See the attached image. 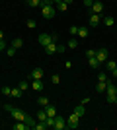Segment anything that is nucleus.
<instances>
[{"label":"nucleus","instance_id":"nucleus-1","mask_svg":"<svg viewBox=\"0 0 117 130\" xmlns=\"http://www.w3.org/2000/svg\"><path fill=\"white\" fill-rule=\"evenodd\" d=\"M37 41H39V45H41V47H47L49 43H57V35H55V33H53V35H47V33H41Z\"/></svg>","mask_w":117,"mask_h":130},{"label":"nucleus","instance_id":"nucleus-2","mask_svg":"<svg viewBox=\"0 0 117 130\" xmlns=\"http://www.w3.org/2000/svg\"><path fill=\"white\" fill-rule=\"evenodd\" d=\"M115 89H117V87L113 86L111 82H107V87H106V99H107V103H115Z\"/></svg>","mask_w":117,"mask_h":130},{"label":"nucleus","instance_id":"nucleus-3","mask_svg":"<svg viewBox=\"0 0 117 130\" xmlns=\"http://www.w3.org/2000/svg\"><path fill=\"white\" fill-rule=\"evenodd\" d=\"M39 8H41V14H43L45 20H51V18L55 16V12H57V6H47V4H43V6H39Z\"/></svg>","mask_w":117,"mask_h":130},{"label":"nucleus","instance_id":"nucleus-4","mask_svg":"<svg viewBox=\"0 0 117 130\" xmlns=\"http://www.w3.org/2000/svg\"><path fill=\"white\" fill-rule=\"evenodd\" d=\"M78 122H80V117L76 113H72L67 120V128H78Z\"/></svg>","mask_w":117,"mask_h":130},{"label":"nucleus","instance_id":"nucleus-5","mask_svg":"<svg viewBox=\"0 0 117 130\" xmlns=\"http://www.w3.org/2000/svg\"><path fill=\"white\" fill-rule=\"evenodd\" d=\"M53 128H55V130H64V128H67V120L62 119V117H59V115H57V117H55V124H53Z\"/></svg>","mask_w":117,"mask_h":130},{"label":"nucleus","instance_id":"nucleus-6","mask_svg":"<svg viewBox=\"0 0 117 130\" xmlns=\"http://www.w3.org/2000/svg\"><path fill=\"white\" fill-rule=\"evenodd\" d=\"M96 58H98L100 64H101V62H106V60H107V51L106 49H98V51H96Z\"/></svg>","mask_w":117,"mask_h":130},{"label":"nucleus","instance_id":"nucleus-7","mask_svg":"<svg viewBox=\"0 0 117 130\" xmlns=\"http://www.w3.org/2000/svg\"><path fill=\"white\" fill-rule=\"evenodd\" d=\"M90 8H92V14H101L103 12V4H101L100 0H94V4L90 6Z\"/></svg>","mask_w":117,"mask_h":130},{"label":"nucleus","instance_id":"nucleus-8","mask_svg":"<svg viewBox=\"0 0 117 130\" xmlns=\"http://www.w3.org/2000/svg\"><path fill=\"white\" fill-rule=\"evenodd\" d=\"M31 80H43V68H33L31 74H29Z\"/></svg>","mask_w":117,"mask_h":130},{"label":"nucleus","instance_id":"nucleus-9","mask_svg":"<svg viewBox=\"0 0 117 130\" xmlns=\"http://www.w3.org/2000/svg\"><path fill=\"white\" fill-rule=\"evenodd\" d=\"M10 113H12V117H14L16 120H25V113H23V111H20V109H16V107H14V109L10 111Z\"/></svg>","mask_w":117,"mask_h":130},{"label":"nucleus","instance_id":"nucleus-10","mask_svg":"<svg viewBox=\"0 0 117 130\" xmlns=\"http://www.w3.org/2000/svg\"><path fill=\"white\" fill-rule=\"evenodd\" d=\"M101 14H90V25L92 27H96V25H100V22H101Z\"/></svg>","mask_w":117,"mask_h":130},{"label":"nucleus","instance_id":"nucleus-11","mask_svg":"<svg viewBox=\"0 0 117 130\" xmlns=\"http://www.w3.org/2000/svg\"><path fill=\"white\" fill-rule=\"evenodd\" d=\"M74 113H76L78 117L82 119L84 115H86V105H84V103H80V105H78V107H74Z\"/></svg>","mask_w":117,"mask_h":130},{"label":"nucleus","instance_id":"nucleus-12","mask_svg":"<svg viewBox=\"0 0 117 130\" xmlns=\"http://www.w3.org/2000/svg\"><path fill=\"white\" fill-rule=\"evenodd\" d=\"M45 49V54H55L57 53V43H49L47 47H43Z\"/></svg>","mask_w":117,"mask_h":130},{"label":"nucleus","instance_id":"nucleus-13","mask_svg":"<svg viewBox=\"0 0 117 130\" xmlns=\"http://www.w3.org/2000/svg\"><path fill=\"white\" fill-rule=\"evenodd\" d=\"M88 33H90V29L86 25H82V27H78V33H76V35H78V37H82V39H86V37H88Z\"/></svg>","mask_w":117,"mask_h":130},{"label":"nucleus","instance_id":"nucleus-14","mask_svg":"<svg viewBox=\"0 0 117 130\" xmlns=\"http://www.w3.org/2000/svg\"><path fill=\"white\" fill-rule=\"evenodd\" d=\"M45 109V111H47V115H49V117H53V119H55V117H57V107H53V105H47V107H43Z\"/></svg>","mask_w":117,"mask_h":130},{"label":"nucleus","instance_id":"nucleus-15","mask_svg":"<svg viewBox=\"0 0 117 130\" xmlns=\"http://www.w3.org/2000/svg\"><path fill=\"white\" fill-rule=\"evenodd\" d=\"M55 6H57V10H59V12H67L68 10V4H67V2H62V0H59Z\"/></svg>","mask_w":117,"mask_h":130},{"label":"nucleus","instance_id":"nucleus-16","mask_svg":"<svg viewBox=\"0 0 117 130\" xmlns=\"http://www.w3.org/2000/svg\"><path fill=\"white\" fill-rule=\"evenodd\" d=\"M31 87H33L35 91H41V89H43V82L41 80H33L31 82Z\"/></svg>","mask_w":117,"mask_h":130},{"label":"nucleus","instance_id":"nucleus-17","mask_svg":"<svg viewBox=\"0 0 117 130\" xmlns=\"http://www.w3.org/2000/svg\"><path fill=\"white\" fill-rule=\"evenodd\" d=\"M106 87H107V82H98V86H96V91L103 93V91H106Z\"/></svg>","mask_w":117,"mask_h":130},{"label":"nucleus","instance_id":"nucleus-18","mask_svg":"<svg viewBox=\"0 0 117 130\" xmlns=\"http://www.w3.org/2000/svg\"><path fill=\"white\" fill-rule=\"evenodd\" d=\"M47 117H49V115H47V111H45V109H39V113H37V119H39V120H43V122H45V120H47Z\"/></svg>","mask_w":117,"mask_h":130},{"label":"nucleus","instance_id":"nucleus-19","mask_svg":"<svg viewBox=\"0 0 117 130\" xmlns=\"http://www.w3.org/2000/svg\"><path fill=\"white\" fill-rule=\"evenodd\" d=\"M103 23H106L107 27H111V25H115V20H113L111 16H103Z\"/></svg>","mask_w":117,"mask_h":130},{"label":"nucleus","instance_id":"nucleus-20","mask_svg":"<svg viewBox=\"0 0 117 130\" xmlns=\"http://www.w3.org/2000/svg\"><path fill=\"white\" fill-rule=\"evenodd\" d=\"M37 103L41 105V107H47V105H49V97H45V95H41V97L37 99Z\"/></svg>","mask_w":117,"mask_h":130},{"label":"nucleus","instance_id":"nucleus-21","mask_svg":"<svg viewBox=\"0 0 117 130\" xmlns=\"http://www.w3.org/2000/svg\"><path fill=\"white\" fill-rule=\"evenodd\" d=\"M23 122L28 124V128H33V126H35V119H31V117H28V115H25V120H23Z\"/></svg>","mask_w":117,"mask_h":130},{"label":"nucleus","instance_id":"nucleus-22","mask_svg":"<svg viewBox=\"0 0 117 130\" xmlns=\"http://www.w3.org/2000/svg\"><path fill=\"white\" fill-rule=\"evenodd\" d=\"M106 68H107V70L117 68V60H106Z\"/></svg>","mask_w":117,"mask_h":130},{"label":"nucleus","instance_id":"nucleus-23","mask_svg":"<svg viewBox=\"0 0 117 130\" xmlns=\"http://www.w3.org/2000/svg\"><path fill=\"white\" fill-rule=\"evenodd\" d=\"M12 47H14V49H22L23 41H22V39H14V41H12Z\"/></svg>","mask_w":117,"mask_h":130},{"label":"nucleus","instance_id":"nucleus-24","mask_svg":"<svg viewBox=\"0 0 117 130\" xmlns=\"http://www.w3.org/2000/svg\"><path fill=\"white\" fill-rule=\"evenodd\" d=\"M25 4L31 8H37V6H41V0H25Z\"/></svg>","mask_w":117,"mask_h":130},{"label":"nucleus","instance_id":"nucleus-25","mask_svg":"<svg viewBox=\"0 0 117 130\" xmlns=\"http://www.w3.org/2000/svg\"><path fill=\"white\" fill-rule=\"evenodd\" d=\"M88 62H90V68H98V66H100V62H98V58H96V56L88 58Z\"/></svg>","mask_w":117,"mask_h":130},{"label":"nucleus","instance_id":"nucleus-26","mask_svg":"<svg viewBox=\"0 0 117 130\" xmlns=\"http://www.w3.org/2000/svg\"><path fill=\"white\" fill-rule=\"evenodd\" d=\"M10 95H12V97H22V89H20V87H12Z\"/></svg>","mask_w":117,"mask_h":130},{"label":"nucleus","instance_id":"nucleus-27","mask_svg":"<svg viewBox=\"0 0 117 130\" xmlns=\"http://www.w3.org/2000/svg\"><path fill=\"white\" fill-rule=\"evenodd\" d=\"M67 47H70V49H76V47H78V41H76V39H70V41H68V45H67Z\"/></svg>","mask_w":117,"mask_h":130},{"label":"nucleus","instance_id":"nucleus-28","mask_svg":"<svg viewBox=\"0 0 117 130\" xmlns=\"http://www.w3.org/2000/svg\"><path fill=\"white\" fill-rule=\"evenodd\" d=\"M18 87H20V89H22V91H25V89H28V82H25V80H22V82H20V86H18Z\"/></svg>","mask_w":117,"mask_h":130},{"label":"nucleus","instance_id":"nucleus-29","mask_svg":"<svg viewBox=\"0 0 117 130\" xmlns=\"http://www.w3.org/2000/svg\"><path fill=\"white\" fill-rule=\"evenodd\" d=\"M16 51H18V49H14V47H8V49H6V54H8V56H14V54H16Z\"/></svg>","mask_w":117,"mask_h":130},{"label":"nucleus","instance_id":"nucleus-30","mask_svg":"<svg viewBox=\"0 0 117 130\" xmlns=\"http://www.w3.org/2000/svg\"><path fill=\"white\" fill-rule=\"evenodd\" d=\"M47 4V6H55L57 4V0H41V6Z\"/></svg>","mask_w":117,"mask_h":130},{"label":"nucleus","instance_id":"nucleus-31","mask_svg":"<svg viewBox=\"0 0 117 130\" xmlns=\"http://www.w3.org/2000/svg\"><path fill=\"white\" fill-rule=\"evenodd\" d=\"M64 51H67V47H64V45H57V53H59V54H62Z\"/></svg>","mask_w":117,"mask_h":130},{"label":"nucleus","instance_id":"nucleus-32","mask_svg":"<svg viewBox=\"0 0 117 130\" xmlns=\"http://www.w3.org/2000/svg\"><path fill=\"white\" fill-rule=\"evenodd\" d=\"M2 93H4V95H10V93H12V87L4 86V87H2Z\"/></svg>","mask_w":117,"mask_h":130},{"label":"nucleus","instance_id":"nucleus-33","mask_svg":"<svg viewBox=\"0 0 117 130\" xmlns=\"http://www.w3.org/2000/svg\"><path fill=\"white\" fill-rule=\"evenodd\" d=\"M35 25H37V22H35V20H28V27H29V29H33Z\"/></svg>","mask_w":117,"mask_h":130},{"label":"nucleus","instance_id":"nucleus-34","mask_svg":"<svg viewBox=\"0 0 117 130\" xmlns=\"http://www.w3.org/2000/svg\"><path fill=\"white\" fill-rule=\"evenodd\" d=\"M98 82H107V76L101 72V74H98Z\"/></svg>","mask_w":117,"mask_h":130},{"label":"nucleus","instance_id":"nucleus-35","mask_svg":"<svg viewBox=\"0 0 117 130\" xmlns=\"http://www.w3.org/2000/svg\"><path fill=\"white\" fill-rule=\"evenodd\" d=\"M51 82H53V84H55V86H57V84H61V78H59V76H57V74H55V76L51 78Z\"/></svg>","mask_w":117,"mask_h":130},{"label":"nucleus","instance_id":"nucleus-36","mask_svg":"<svg viewBox=\"0 0 117 130\" xmlns=\"http://www.w3.org/2000/svg\"><path fill=\"white\" fill-rule=\"evenodd\" d=\"M86 56H88V58H92V56H96V51H94V49H88V53H86Z\"/></svg>","mask_w":117,"mask_h":130},{"label":"nucleus","instance_id":"nucleus-37","mask_svg":"<svg viewBox=\"0 0 117 130\" xmlns=\"http://www.w3.org/2000/svg\"><path fill=\"white\" fill-rule=\"evenodd\" d=\"M70 33H72V35H76V33H78V25H72V27H70Z\"/></svg>","mask_w":117,"mask_h":130},{"label":"nucleus","instance_id":"nucleus-38","mask_svg":"<svg viewBox=\"0 0 117 130\" xmlns=\"http://www.w3.org/2000/svg\"><path fill=\"white\" fill-rule=\"evenodd\" d=\"M92 4H94V0H84V6H86V8H90Z\"/></svg>","mask_w":117,"mask_h":130},{"label":"nucleus","instance_id":"nucleus-39","mask_svg":"<svg viewBox=\"0 0 117 130\" xmlns=\"http://www.w3.org/2000/svg\"><path fill=\"white\" fill-rule=\"evenodd\" d=\"M0 51H6V43L4 41H0Z\"/></svg>","mask_w":117,"mask_h":130},{"label":"nucleus","instance_id":"nucleus-40","mask_svg":"<svg viewBox=\"0 0 117 130\" xmlns=\"http://www.w3.org/2000/svg\"><path fill=\"white\" fill-rule=\"evenodd\" d=\"M111 76H113V78H117V68H113V70H111Z\"/></svg>","mask_w":117,"mask_h":130},{"label":"nucleus","instance_id":"nucleus-41","mask_svg":"<svg viewBox=\"0 0 117 130\" xmlns=\"http://www.w3.org/2000/svg\"><path fill=\"white\" fill-rule=\"evenodd\" d=\"M0 41H4V33L0 31Z\"/></svg>","mask_w":117,"mask_h":130},{"label":"nucleus","instance_id":"nucleus-42","mask_svg":"<svg viewBox=\"0 0 117 130\" xmlns=\"http://www.w3.org/2000/svg\"><path fill=\"white\" fill-rule=\"evenodd\" d=\"M62 2H67V4H72L74 0H62Z\"/></svg>","mask_w":117,"mask_h":130},{"label":"nucleus","instance_id":"nucleus-43","mask_svg":"<svg viewBox=\"0 0 117 130\" xmlns=\"http://www.w3.org/2000/svg\"><path fill=\"white\" fill-rule=\"evenodd\" d=\"M115 105H117V89H115Z\"/></svg>","mask_w":117,"mask_h":130},{"label":"nucleus","instance_id":"nucleus-44","mask_svg":"<svg viewBox=\"0 0 117 130\" xmlns=\"http://www.w3.org/2000/svg\"><path fill=\"white\" fill-rule=\"evenodd\" d=\"M0 107H2V105H0Z\"/></svg>","mask_w":117,"mask_h":130},{"label":"nucleus","instance_id":"nucleus-45","mask_svg":"<svg viewBox=\"0 0 117 130\" xmlns=\"http://www.w3.org/2000/svg\"><path fill=\"white\" fill-rule=\"evenodd\" d=\"M57 2H59V0H57Z\"/></svg>","mask_w":117,"mask_h":130}]
</instances>
